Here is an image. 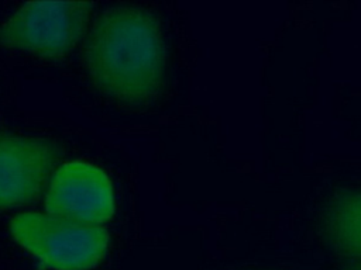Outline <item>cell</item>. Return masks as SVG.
<instances>
[{"instance_id":"3957f363","label":"cell","mask_w":361,"mask_h":270,"mask_svg":"<svg viewBox=\"0 0 361 270\" xmlns=\"http://www.w3.org/2000/svg\"><path fill=\"white\" fill-rule=\"evenodd\" d=\"M92 3L32 1L0 27V45L47 58L62 56L83 35Z\"/></svg>"},{"instance_id":"5b68a950","label":"cell","mask_w":361,"mask_h":270,"mask_svg":"<svg viewBox=\"0 0 361 270\" xmlns=\"http://www.w3.org/2000/svg\"><path fill=\"white\" fill-rule=\"evenodd\" d=\"M59 152L47 139L0 136V208L31 201L56 165Z\"/></svg>"},{"instance_id":"277c9868","label":"cell","mask_w":361,"mask_h":270,"mask_svg":"<svg viewBox=\"0 0 361 270\" xmlns=\"http://www.w3.org/2000/svg\"><path fill=\"white\" fill-rule=\"evenodd\" d=\"M45 208L49 215L62 219L94 225L104 222L114 212L111 183L90 163H65L54 174Z\"/></svg>"},{"instance_id":"7a4b0ae2","label":"cell","mask_w":361,"mask_h":270,"mask_svg":"<svg viewBox=\"0 0 361 270\" xmlns=\"http://www.w3.org/2000/svg\"><path fill=\"white\" fill-rule=\"evenodd\" d=\"M14 239L54 270H87L103 257L109 233L103 226L35 212L11 221Z\"/></svg>"},{"instance_id":"6da1fadb","label":"cell","mask_w":361,"mask_h":270,"mask_svg":"<svg viewBox=\"0 0 361 270\" xmlns=\"http://www.w3.org/2000/svg\"><path fill=\"white\" fill-rule=\"evenodd\" d=\"M85 63L96 87L126 104L152 101L161 91L166 48L158 18L140 6H114L96 20Z\"/></svg>"},{"instance_id":"8992f818","label":"cell","mask_w":361,"mask_h":270,"mask_svg":"<svg viewBox=\"0 0 361 270\" xmlns=\"http://www.w3.org/2000/svg\"><path fill=\"white\" fill-rule=\"evenodd\" d=\"M326 246L350 263H361V186L337 190L319 218Z\"/></svg>"},{"instance_id":"52a82bcc","label":"cell","mask_w":361,"mask_h":270,"mask_svg":"<svg viewBox=\"0 0 361 270\" xmlns=\"http://www.w3.org/2000/svg\"><path fill=\"white\" fill-rule=\"evenodd\" d=\"M344 270H361V263H348Z\"/></svg>"}]
</instances>
